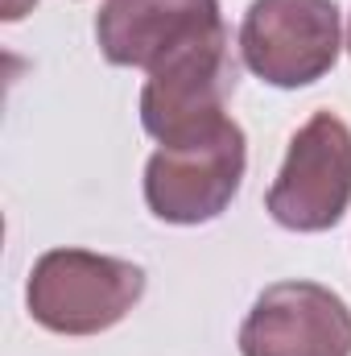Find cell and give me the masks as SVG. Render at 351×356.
Wrapping results in <instances>:
<instances>
[{
    "instance_id": "obj_1",
    "label": "cell",
    "mask_w": 351,
    "mask_h": 356,
    "mask_svg": "<svg viewBox=\"0 0 351 356\" xmlns=\"http://www.w3.org/2000/svg\"><path fill=\"white\" fill-rule=\"evenodd\" d=\"M141 294L145 269L91 249H50L33 261L25 282L33 323L54 336H99L116 327Z\"/></svg>"
},
{
    "instance_id": "obj_2",
    "label": "cell",
    "mask_w": 351,
    "mask_h": 356,
    "mask_svg": "<svg viewBox=\"0 0 351 356\" xmlns=\"http://www.w3.org/2000/svg\"><path fill=\"white\" fill-rule=\"evenodd\" d=\"M248 170L244 129L223 116L203 133L162 145L145 162V203L162 224L194 228L219 220Z\"/></svg>"
},
{
    "instance_id": "obj_3",
    "label": "cell",
    "mask_w": 351,
    "mask_h": 356,
    "mask_svg": "<svg viewBox=\"0 0 351 356\" xmlns=\"http://www.w3.org/2000/svg\"><path fill=\"white\" fill-rule=\"evenodd\" d=\"M335 0H252L240 25V58L268 88H310L339 63Z\"/></svg>"
},
{
    "instance_id": "obj_4",
    "label": "cell",
    "mask_w": 351,
    "mask_h": 356,
    "mask_svg": "<svg viewBox=\"0 0 351 356\" xmlns=\"http://www.w3.org/2000/svg\"><path fill=\"white\" fill-rule=\"evenodd\" d=\"M289 232H327L351 207V129L335 112H314L285 149L264 199Z\"/></svg>"
},
{
    "instance_id": "obj_5",
    "label": "cell",
    "mask_w": 351,
    "mask_h": 356,
    "mask_svg": "<svg viewBox=\"0 0 351 356\" xmlns=\"http://www.w3.org/2000/svg\"><path fill=\"white\" fill-rule=\"evenodd\" d=\"M236 91L232 33L228 25L186 42L162 58L141 91V124L157 145L182 141L228 116V95Z\"/></svg>"
},
{
    "instance_id": "obj_6",
    "label": "cell",
    "mask_w": 351,
    "mask_h": 356,
    "mask_svg": "<svg viewBox=\"0 0 351 356\" xmlns=\"http://www.w3.org/2000/svg\"><path fill=\"white\" fill-rule=\"evenodd\" d=\"M240 356H351V307L306 277L273 282L240 323Z\"/></svg>"
},
{
    "instance_id": "obj_7",
    "label": "cell",
    "mask_w": 351,
    "mask_h": 356,
    "mask_svg": "<svg viewBox=\"0 0 351 356\" xmlns=\"http://www.w3.org/2000/svg\"><path fill=\"white\" fill-rule=\"evenodd\" d=\"M219 25V0H108L95 17V42L112 67L153 71Z\"/></svg>"
},
{
    "instance_id": "obj_8",
    "label": "cell",
    "mask_w": 351,
    "mask_h": 356,
    "mask_svg": "<svg viewBox=\"0 0 351 356\" xmlns=\"http://www.w3.org/2000/svg\"><path fill=\"white\" fill-rule=\"evenodd\" d=\"M33 4H37V0H4V13H0V17H4V21H21Z\"/></svg>"
},
{
    "instance_id": "obj_9",
    "label": "cell",
    "mask_w": 351,
    "mask_h": 356,
    "mask_svg": "<svg viewBox=\"0 0 351 356\" xmlns=\"http://www.w3.org/2000/svg\"><path fill=\"white\" fill-rule=\"evenodd\" d=\"M348 54H351V21H348Z\"/></svg>"
}]
</instances>
